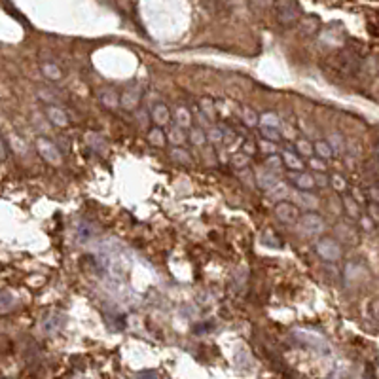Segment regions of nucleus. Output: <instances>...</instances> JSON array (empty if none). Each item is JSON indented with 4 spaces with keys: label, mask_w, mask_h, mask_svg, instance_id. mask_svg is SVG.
<instances>
[{
    "label": "nucleus",
    "mask_w": 379,
    "mask_h": 379,
    "mask_svg": "<svg viewBox=\"0 0 379 379\" xmlns=\"http://www.w3.org/2000/svg\"><path fill=\"white\" fill-rule=\"evenodd\" d=\"M298 23H300L302 32H303L305 36H315V34L320 30V21H318L317 15H305V17H302Z\"/></svg>",
    "instance_id": "obj_6"
},
{
    "label": "nucleus",
    "mask_w": 379,
    "mask_h": 379,
    "mask_svg": "<svg viewBox=\"0 0 379 379\" xmlns=\"http://www.w3.org/2000/svg\"><path fill=\"white\" fill-rule=\"evenodd\" d=\"M288 180L298 188V190H305L309 192L315 188V182H313V175L309 173H302V171H290L288 173Z\"/></svg>",
    "instance_id": "obj_5"
},
{
    "label": "nucleus",
    "mask_w": 379,
    "mask_h": 379,
    "mask_svg": "<svg viewBox=\"0 0 379 379\" xmlns=\"http://www.w3.org/2000/svg\"><path fill=\"white\" fill-rule=\"evenodd\" d=\"M343 203H345V211L349 212V214H353L355 218H360V209H358V203L353 197H343Z\"/></svg>",
    "instance_id": "obj_13"
},
{
    "label": "nucleus",
    "mask_w": 379,
    "mask_h": 379,
    "mask_svg": "<svg viewBox=\"0 0 379 379\" xmlns=\"http://www.w3.org/2000/svg\"><path fill=\"white\" fill-rule=\"evenodd\" d=\"M296 150L300 156H305V157H311L313 154V144L307 142V140H298L296 142Z\"/></svg>",
    "instance_id": "obj_12"
},
{
    "label": "nucleus",
    "mask_w": 379,
    "mask_h": 379,
    "mask_svg": "<svg viewBox=\"0 0 379 379\" xmlns=\"http://www.w3.org/2000/svg\"><path fill=\"white\" fill-rule=\"evenodd\" d=\"M309 165H311L315 171H324V163L320 159H309Z\"/></svg>",
    "instance_id": "obj_22"
},
{
    "label": "nucleus",
    "mask_w": 379,
    "mask_h": 379,
    "mask_svg": "<svg viewBox=\"0 0 379 379\" xmlns=\"http://www.w3.org/2000/svg\"><path fill=\"white\" fill-rule=\"evenodd\" d=\"M190 136H192V142H194V144H205V140H207L205 131H201V129H197V127H194V129H192Z\"/></svg>",
    "instance_id": "obj_15"
},
{
    "label": "nucleus",
    "mask_w": 379,
    "mask_h": 379,
    "mask_svg": "<svg viewBox=\"0 0 379 379\" xmlns=\"http://www.w3.org/2000/svg\"><path fill=\"white\" fill-rule=\"evenodd\" d=\"M47 116H49L51 121L57 123V125H65V123H67V116H65L61 110H57V108H47Z\"/></svg>",
    "instance_id": "obj_11"
},
{
    "label": "nucleus",
    "mask_w": 379,
    "mask_h": 379,
    "mask_svg": "<svg viewBox=\"0 0 379 379\" xmlns=\"http://www.w3.org/2000/svg\"><path fill=\"white\" fill-rule=\"evenodd\" d=\"M44 72H45V74H47V72L51 74V76H49L51 80H57V78L61 76V74H59V70H57V68H53L51 65H49V67H44Z\"/></svg>",
    "instance_id": "obj_21"
},
{
    "label": "nucleus",
    "mask_w": 379,
    "mask_h": 379,
    "mask_svg": "<svg viewBox=\"0 0 379 379\" xmlns=\"http://www.w3.org/2000/svg\"><path fill=\"white\" fill-rule=\"evenodd\" d=\"M366 196H370V203H374V205H378V186H372V188H368L366 190Z\"/></svg>",
    "instance_id": "obj_19"
},
{
    "label": "nucleus",
    "mask_w": 379,
    "mask_h": 379,
    "mask_svg": "<svg viewBox=\"0 0 379 379\" xmlns=\"http://www.w3.org/2000/svg\"><path fill=\"white\" fill-rule=\"evenodd\" d=\"M262 135L266 140H271V142H281V133L273 127H262Z\"/></svg>",
    "instance_id": "obj_14"
},
{
    "label": "nucleus",
    "mask_w": 379,
    "mask_h": 379,
    "mask_svg": "<svg viewBox=\"0 0 379 379\" xmlns=\"http://www.w3.org/2000/svg\"><path fill=\"white\" fill-rule=\"evenodd\" d=\"M335 243H337V241H334V239H322V241L318 243V246H317L318 254H320L324 260H328V262L337 260V258L341 256V250L337 248Z\"/></svg>",
    "instance_id": "obj_4"
},
{
    "label": "nucleus",
    "mask_w": 379,
    "mask_h": 379,
    "mask_svg": "<svg viewBox=\"0 0 379 379\" xmlns=\"http://www.w3.org/2000/svg\"><path fill=\"white\" fill-rule=\"evenodd\" d=\"M8 156V150H6V144H4V140L0 138V161H4Z\"/></svg>",
    "instance_id": "obj_24"
},
{
    "label": "nucleus",
    "mask_w": 379,
    "mask_h": 379,
    "mask_svg": "<svg viewBox=\"0 0 379 379\" xmlns=\"http://www.w3.org/2000/svg\"><path fill=\"white\" fill-rule=\"evenodd\" d=\"M277 21L285 27H294L302 19V8L296 2H277L275 4Z\"/></svg>",
    "instance_id": "obj_2"
},
{
    "label": "nucleus",
    "mask_w": 379,
    "mask_h": 379,
    "mask_svg": "<svg viewBox=\"0 0 379 379\" xmlns=\"http://www.w3.org/2000/svg\"><path fill=\"white\" fill-rule=\"evenodd\" d=\"M313 182H315V186L326 188V186H328V182H330V179H328L326 175H315V177H313Z\"/></svg>",
    "instance_id": "obj_17"
},
{
    "label": "nucleus",
    "mask_w": 379,
    "mask_h": 379,
    "mask_svg": "<svg viewBox=\"0 0 379 379\" xmlns=\"http://www.w3.org/2000/svg\"><path fill=\"white\" fill-rule=\"evenodd\" d=\"M370 216H372V220L378 224V205H374V203H370Z\"/></svg>",
    "instance_id": "obj_23"
},
{
    "label": "nucleus",
    "mask_w": 379,
    "mask_h": 379,
    "mask_svg": "<svg viewBox=\"0 0 379 379\" xmlns=\"http://www.w3.org/2000/svg\"><path fill=\"white\" fill-rule=\"evenodd\" d=\"M360 222H362V226H364V229H368V231L376 227V222H374V220H370L368 216H360Z\"/></svg>",
    "instance_id": "obj_20"
},
{
    "label": "nucleus",
    "mask_w": 379,
    "mask_h": 379,
    "mask_svg": "<svg viewBox=\"0 0 379 379\" xmlns=\"http://www.w3.org/2000/svg\"><path fill=\"white\" fill-rule=\"evenodd\" d=\"M152 114H154V120H156L159 125H163V123L169 121V110L165 108V105H156Z\"/></svg>",
    "instance_id": "obj_10"
},
{
    "label": "nucleus",
    "mask_w": 379,
    "mask_h": 379,
    "mask_svg": "<svg viewBox=\"0 0 379 379\" xmlns=\"http://www.w3.org/2000/svg\"><path fill=\"white\" fill-rule=\"evenodd\" d=\"M275 216L283 224H296L300 220V209L290 201H279L275 205Z\"/></svg>",
    "instance_id": "obj_3"
},
{
    "label": "nucleus",
    "mask_w": 379,
    "mask_h": 379,
    "mask_svg": "<svg viewBox=\"0 0 379 379\" xmlns=\"http://www.w3.org/2000/svg\"><path fill=\"white\" fill-rule=\"evenodd\" d=\"M260 239H262V243H264V245L271 246V248H283V246H285V245H283V239H281V237H279V235H277L273 229L264 231Z\"/></svg>",
    "instance_id": "obj_7"
},
{
    "label": "nucleus",
    "mask_w": 379,
    "mask_h": 379,
    "mask_svg": "<svg viewBox=\"0 0 379 379\" xmlns=\"http://www.w3.org/2000/svg\"><path fill=\"white\" fill-rule=\"evenodd\" d=\"M281 159H283V163L288 165L292 171H302V169H303V161H302L298 156H294L292 152H285Z\"/></svg>",
    "instance_id": "obj_8"
},
{
    "label": "nucleus",
    "mask_w": 379,
    "mask_h": 379,
    "mask_svg": "<svg viewBox=\"0 0 379 379\" xmlns=\"http://www.w3.org/2000/svg\"><path fill=\"white\" fill-rule=\"evenodd\" d=\"M161 136H163V133H161L159 129H154V131H150V140H152V142H156L157 146L165 144V140H163Z\"/></svg>",
    "instance_id": "obj_18"
},
{
    "label": "nucleus",
    "mask_w": 379,
    "mask_h": 379,
    "mask_svg": "<svg viewBox=\"0 0 379 379\" xmlns=\"http://www.w3.org/2000/svg\"><path fill=\"white\" fill-rule=\"evenodd\" d=\"M254 148H256V146H254L252 142H246L245 146H243V150L246 152V156H252V154H254ZM245 152H243V154H245Z\"/></svg>",
    "instance_id": "obj_25"
},
{
    "label": "nucleus",
    "mask_w": 379,
    "mask_h": 379,
    "mask_svg": "<svg viewBox=\"0 0 379 379\" xmlns=\"http://www.w3.org/2000/svg\"><path fill=\"white\" fill-rule=\"evenodd\" d=\"M313 150H317L318 157H322V159H330V157H332V152H334V150L330 148V144H328V142H324V140H318V142H315Z\"/></svg>",
    "instance_id": "obj_9"
},
{
    "label": "nucleus",
    "mask_w": 379,
    "mask_h": 379,
    "mask_svg": "<svg viewBox=\"0 0 379 379\" xmlns=\"http://www.w3.org/2000/svg\"><path fill=\"white\" fill-rule=\"evenodd\" d=\"M328 65L332 67L337 76L341 78H349V76H355L360 68V61H358V55L355 49L347 47V49H341L337 51L335 55H332L328 59Z\"/></svg>",
    "instance_id": "obj_1"
},
{
    "label": "nucleus",
    "mask_w": 379,
    "mask_h": 379,
    "mask_svg": "<svg viewBox=\"0 0 379 379\" xmlns=\"http://www.w3.org/2000/svg\"><path fill=\"white\" fill-rule=\"evenodd\" d=\"M281 163H283V159L279 156H269L266 159V165H268V169H279L281 167Z\"/></svg>",
    "instance_id": "obj_16"
}]
</instances>
